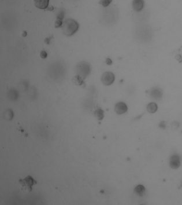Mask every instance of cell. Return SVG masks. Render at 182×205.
I'll return each mask as SVG.
<instances>
[{
	"label": "cell",
	"mask_w": 182,
	"mask_h": 205,
	"mask_svg": "<svg viewBox=\"0 0 182 205\" xmlns=\"http://www.w3.org/2000/svg\"><path fill=\"white\" fill-rule=\"evenodd\" d=\"M63 31L67 36L74 35L79 29V25L78 22L72 19H67L63 25Z\"/></svg>",
	"instance_id": "1"
},
{
	"label": "cell",
	"mask_w": 182,
	"mask_h": 205,
	"mask_svg": "<svg viewBox=\"0 0 182 205\" xmlns=\"http://www.w3.org/2000/svg\"><path fill=\"white\" fill-rule=\"evenodd\" d=\"M19 184L23 191L29 192L32 191L33 187L37 184V181L31 176H27L25 179L20 180Z\"/></svg>",
	"instance_id": "2"
},
{
	"label": "cell",
	"mask_w": 182,
	"mask_h": 205,
	"mask_svg": "<svg viewBox=\"0 0 182 205\" xmlns=\"http://www.w3.org/2000/svg\"><path fill=\"white\" fill-rule=\"evenodd\" d=\"M115 79V75L112 72H105L101 77V81L105 85H112Z\"/></svg>",
	"instance_id": "3"
},
{
	"label": "cell",
	"mask_w": 182,
	"mask_h": 205,
	"mask_svg": "<svg viewBox=\"0 0 182 205\" xmlns=\"http://www.w3.org/2000/svg\"><path fill=\"white\" fill-rule=\"evenodd\" d=\"M169 165L171 168L174 169H176L179 168L181 165V158L178 155H174L170 158Z\"/></svg>",
	"instance_id": "4"
},
{
	"label": "cell",
	"mask_w": 182,
	"mask_h": 205,
	"mask_svg": "<svg viewBox=\"0 0 182 205\" xmlns=\"http://www.w3.org/2000/svg\"><path fill=\"white\" fill-rule=\"evenodd\" d=\"M78 72L83 76H87L90 72V66L86 62H82L79 63L77 66Z\"/></svg>",
	"instance_id": "5"
},
{
	"label": "cell",
	"mask_w": 182,
	"mask_h": 205,
	"mask_svg": "<svg viewBox=\"0 0 182 205\" xmlns=\"http://www.w3.org/2000/svg\"><path fill=\"white\" fill-rule=\"evenodd\" d=\"M115 110L117 114L121 115L126 113L127 111L128 107L125 102H119L115 105Z\"/></svg>",
	"instance_id": "6"
},
{
	"label": "cell",
	"mask_w": 182,
	"mask_h": 205,
	"mask_svg": "<svg viewBox=\"0 0 182 205\" xmlns=\"http://www.w3.org/2000/svg\"><path fill=\"white\" fill-rule=\"evenodd\" d=\"M145 6V2L143 0H133L132 8L134 11L136 12L141 11Z\"/></svg>",
	"instance_id": "7"
},
{
	"label": "cell",
	"mask_w": 182,
	"mask_h": 205,
	"mask_svg": "<svg viewBox=\"0 0 182 205\" xmlns=\"http://www.w3.org/2000/svg\"><path fill=\"white\" fill-rule=\"evenodd\" d=\"M35 6L41 9H45L48 7L49 0H34Z\"/></svg>",
	"instance_id": "8"
},
{
	"label": "cell",
	"mask_w": 182,
	"mask_h": 205,
	"mask_svg": "<svg viewBox=\"0 0 182 205\" xmlns=\"http://www.w3.org/2000/svg\"><path fill=\"white\" fill-rule=\"evenodd\" d=\"M150 96L156 100H160L162 97V91L160 88H153L150 92Z\"/></svg>",
	"instance_id": "9"
},
{
	"label": "cell",
	"mask_w": 182,
	"mask_h": 205,
	"mask_svg": "<svg viewBox=\"0 0 182 205\" xmlns=\"http://www.w3.org/2000/svg\"><path fill=\"white\" fill-rule=\"evenodd\" d=\"M134 193L139 197H143L146 193L145 187L142 185H138L135 187L134 191Z\"/></svg>",
	"instance_id": "10"
},
{
	"label": "cell",
	"mask_w": 182,
	"mask_h": 205,
	"mask_svg": "<svg viewBox=\"0 0 182 205\" xmlns=\"http://www.w3.org/2000/svg\"><path fill=\"white\" fill-rule=\"evenodd\" d=\"M158 110V105L156 102H150L147 105V110L150 113H155Z\"/></svg>",
	"instance_id": "11"
},
{
	"label": "cell",
	"mask_w": 182,
	"mask_h": 205,
	"mask_svg": "<svg viewBox=\"0 0 182 205\" xmlns=\"http://www.w3.org/2000/svg\"><path fill=\"white\" fill-rule=\"evenodd\" d=\"M94 115L96 117V118L100 121L103 120V119L104 118V111H103V110H101L100 108H98V109H97L96 111V112L94 113Z\"/></svg>",
	"instance_id": "12"
},
{
	"label": "cell",
	"mask_w": 182,
	"mask_h": 205,
	"mask_svg": "<svg viewBox=\"0 0 182 205\" xmlns=\"http://www.w3.org/2000/svg\"><path fill=\"white\" fill-rule=\"evenodd\" d=\"M112 1V0H100L99 2V4L102 6H103L104 7H106L110 4Z\"/></svg>",
	"instance_id": "13"
},
{
	"label": "cell",
	"mask_w": 182,
	"mask_h": 205,
	"mask_svg": "<svg viewBox=\"0 0 182 205\" xmlns=\"http://www.w3.org/2000/svg\"><path fill=\"white\" fill-rule=\"evenodd\" d=\"M16 129H17V130H18L19 132V131L21 132V134H22L23 137H27V136H28L27 133H26V131L24 129H23V128H22V127L19 126V127H18L16 128Z\"/></svg>",
	"instance_id": "14"
},
{
	"label": "cell",
	"mask_w": 182,
	"mask_h": 205,
	"mask_svg": "<svg viewBox=\"0 0 182 205\" xmlns=\"http://www.w3.org/2000/svg\"><path fill=\"white\" fill-rule=\"evenodd\" d=\"M63 22H62V20L60 19H57L56 23H55V27H60L63 26Z\"/></svg>",
	"instance_id": "15"
},
{
	"label": "cell",
	"mask_w": 182,
	"mask_h": 205,
	"mask_svg": "<svg viewBox=\"0 0 182 205\" xmlns=\"http://www.w3.org/2000/svg\"><path fill=\"white\" fill-rule=\"evenodd\" d=\"M40 56H41V57L42 59H45V58L47 57L48 54H47L46 52L45 51H42L41 52Z\"/></svg>",
	"instance_id": "16"
}]
</instances>
